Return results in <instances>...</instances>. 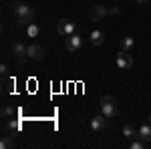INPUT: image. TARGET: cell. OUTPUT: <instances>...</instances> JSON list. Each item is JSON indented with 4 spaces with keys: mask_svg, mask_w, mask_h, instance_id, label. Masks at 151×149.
<instances>
[{
    "mask_svg": "<svg viewBox=\"0 0 151 149\" xmlns=\"http://www.w3.org/2000/svg\"><path fill=\"white\" fill-rule=\"evenodd\" d=\"M143 143H145L143 139H139V141H133V143H131V149H141V147H143Z\"/></svg>",
    "mask_w": 151,
    "mask_h": 149,
    "instance_id": "20",
    "label": "cell"
},
{
    "mask_svg": "<svg viewBox=\"0 0 151 149\" xmlns=\"http://www.w3.org/2000/svg\"><path fill=\"white\" fill-rule=\"evenodd\" d=\"M109 14H111V16H119V14H121V4H113V6L109 8Z\"/></svg>",
    "mask_w": 151,
    "mask_h": 149,
    "instance_id": "18",
    "label": "cell"
},
{
    "mask_svg": "<svg viewBox=\"0 0 151 149\" xmlns=\"http://www.w3.org/2000/svg\"><path fill=\"white\" fill-rule=\"evenodd\" d=\"M10 53L16 57V60H18V65H24L26 63V45L24 42H20V40H16V42H12L10 45Z\"/></svg>",
    "mask_w": 151,
    "mask_h": 149,
    "instance_id": "3",
    "label": "cell"
},
{
    "mask_svg": "<svg viewBox=\"0 0 151 149\" xmlns=\"http://www.w3.org/2000/svg\"><path fill=\"white\" fill-rule=\"evenodd\" d=\"M101 113H103L107 119H113V117L119 113V107H117L113 97H101Z\"/></svg>",
    "mask_w": 151,
    "mask_h": 149,
    "instance_id": "2",
    "label": "cell"
},
{
    "mask_svg": "<svg viewBox=\"0 0 151 149\" xmlns=\"http://www.w3.org/2000/svg\"><path fill=\"white\" fill-rule=\"evenodd\" d=\"M32 18H35L32 8H30L26 2H18V4H14V20H16L18 24H30V22H32Z\"/></svg>",
    "mask_w": 151,
    "mask_h": 149,
    "instance_id": "1",
    "label": "cell"
},
{
    "mask_svg": "<svg viewBox=\"0 0 151 149\" xmlns=\"http://www.w3.org/2000/svg\"><path fill=\"white\" fill-rule=\"evenodd\" d=\"M6 129H8L10 133H16V131H20V129H22V123H20V119H12V121H8Z\"/></svg>",
    "mask_w": 151,
    "mask_h": 149,
    "instance_id": "12",
    "label": "cell"
},
{
    "mask_svg": "<svg viewBox=\"0 0 151 149\" xmlns=\"http://www.w3.org/2000/svg\"><path fill=\"white\" fill-rule=\"evenodd\" d=\"M145 2H147V0H137V4H145Z\"/></svg>",
    "mask_w": 151,
    "mask_h": 149,
    "instance_id": "21",
    "label": "cell"
},
{
    "mask_svg": "<svg viewBox=\"0 0 151 149\" xmlns=\"http://www.w3.org/2000/svg\"><path fill=\"white\" fill-rule=\"evenodd\" d=\"M133 42H135V40H133L131 36H125V38H121V50H129V48L133 46Z\"/></svg>",
    "mask_w": 151,
    "mask_h": 149,
    "instance_id": "15",
    "label": "cell"
},
{
    "mask_svg": "<svg viewBox=\"0 0 151 149\" xmlns=\"http://www.w3.org/2000/svg\"><path fill=\"white\" fill-rule=\"evenodd\" d=\"M137 137L143 139L145 143H151V123L149 125H141L139 129H137Z\"/></svg>",
    "mask_w": 151,
    "mask_h": 149,
    "instance_id": "10",
    "label": "cell"
},
{
    "mask_svg": "<svg viewBox=\"0 0 151 149\" xmlns=\"http://www.w3.org/2000/svg\"><path fill=\"white\" fill-rule=\"evenodd\" d=\"M149 123H151V115H149Z\"/></svg>",
    "mask_w": 151,
    "mask_h": 149,
    "instance_id": "22",
    "label": "cell"
},
{
    "mask_svg": "<svg viewBox=\"0 0 151 149\" xmlns=\"http://www.w3.org/2000/svg\"><path fill=\"white\" fill-rule=\"evenodd\" d=\"M0 75H2V77H8V65H6V63L0 65Z\"/></svg>",
    "mask_w": 151,
    "mask_h": 149,
    "instance_id": "19",
    "label": "cell"
},
{
    "mask_svg": "<svg viewBox=\"0 0 151 149\" xmlns=\"http://www.w3.org/2000/svg\"><path fill=\"white\" fill-rule=\"evenodd\" d=\"M107 14H109V8L103 6V4H95V6H91V12H89V16H91V20H93V22L103 20Z\"/></svg>",
    "mask_w": 151,
    "mask_h": 149,
    "instance_id": "6",
    "label": "cell"
},
{
    "mask_svg": "<svg viewBox=\"0 0 151 149\" xmlns=\"http://www.w3.org/2000/svg\"><path fill=\"white\" fill-rule=\"evenodd\" d=\"M38 32H40V28H38L35 22L26 24V35L30 36V38H36V36H38Z\"/></svg>",
    "mask_w": 151,
    "mask_h": 149,
    "instance_id": "13",
    "label": "cell"
},
{
    "mask_svg": "<svg viewBox=\"0 0 151 149\" xmlns=\"http://www.w3.org/2000/svg\"><path fill=\"white\" fill-rule=\"evenodd\" d=\"M123 135H125V139H131V137L137 135V131H135L131 125H123Z\"/></svg>",
    "mask_w": 151,
    "mask_h": 149,
    "instance_id": "16",
    "label": "cell"
},
{
    "mask_svg": "<svg viewBox=\"0 0 151 149\" xmlns=\"http://www.w3.org/2000/svg\"><path fill=\"white\" fill-rule=\"evenodd\" d=\"M131 65H133V58L127 55V50L117 53V67L119 69H131Z\"/></svg>",
    "mask_w": 151,
    "mask_h": 149,
    "instance_id": "9",
    "label": "cell"
},
{
    "mask_svg": "<svg viewBox=\"0 0 151 149\" xmlns=\"http://www.w3.org/2000/svg\"><path fill=\"white\" fill-rule=\"evenodd\" d=\"M91 129H93V131H97V133H101V131L111 129V123H109V119L101 113V115H97V117H93V119H91Z\"/></svg>",
    "mask_w": 151,
    "mask_h": 149,
    "instance_id": "4",
    "label": "cell"
},
{
    "mask_svg": "<svg viewBox=\"0 0 151 149\" xmlns=\"http://www.w3.org/2000/svg\"><path fill=\"white\" fill-rule=\"evenodd\" d=\"M57 32L60 36H70L75 32V22H70V20H60L57 24Z\"/></svg>",
    "mask_w": 151,
    "mask_h": 149,
    "instance_id": "8",
    "label": "cell"
},
{
    "mask_svg": "<svg viewBox=\"0 0 151 149\" xmlns=\"http://www.w3.org/2000/svg\"><path fill=\"white\" fill-rule=\"evenodd\" d=\"M14 113H16V111L12 109L10 105H4V107H2V117H4V119H10V117H14Z\"/></svg>",
    "mask_w": 151,
    "mask_h": 149,
    "instance_id": "17",
    "label": "cell"
},
{
    "mask_svg": "<svg viewBox=\"0 0 151 149\" xmlns=\"http://www.w3.org/2000/svg\"><path fill=\"white\" fill-rule=\"evenodd\" d=\"M26 55H28V58H32V60H45V57H47L45 48L40 45H28L26 46Z\"/></svg>",
    "mask_w": 151,
    "mask_h": 149,
    "instance_id": "5",
    "label": "cell"
},
{
    "mask_svg": "<svg viewBox=\"0 0 151 149\" xmlns=\"http://www.w3.org/2000/svg\"><path fill=\"white\" fill-rule=\"evenodd\" d=\"M65 46H67V50H69V53H77V50L83 46V38H81L79 35H75V32H73L70 36H67Z\"/></svg>",
    "mask_w": 151,
    "mask_h": 149,
    "instance_id": "7",
    "label": "cell"
},
{
    "mask_svg": "<svg viewBox=\"0 0 151 149\" xmlns=\"http://www.w3.org/2000/svg\"><path fill=\"white\" fill-rule=\"evenodd\" d=\"M103 40H105V32L103 30H93V32H91V42H93L95 46L103 45Z\"/></svg>",
    "mask_w": 151,
    "mask_h": 149,
    "instance_id": "11",
    "label": "cell"
},
{
    "mask_svg": "<svg viewBox=\"0 0 151 149\" xmlns=\"http://www.w3.org/2000/svg\"><path fill=\"white\" fill-rule=\"evenodd\" d=\"M14 145V139H12V135H6V137H2V141H0V149H8Z\"/></svg>",
    "mask_w": 151,
    "mask_h": 149,
    "instance_id": "14",
    "label": "cell"
}]
</instances>
